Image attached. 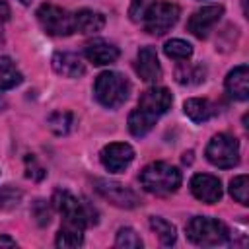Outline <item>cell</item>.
<instances>
[{"label":"cell","instance_id":"15","mask_svg":"<svg viewBox=\"0 0 249 249\" xmlns=\"http://www.w3.org/2000/svg\"><path fill=\"white\" fill-rule=\"evenodd\" d=\"M224 86H226V91L230 93V97H233L237 101H245L249 97V68H247V64H239L233 70H230Z\"/></svg>","mask_w":249,"mask_h":249},{"label":"cell","instance_id":"2","mask_svg":"<svg viewBox=\"0 0 249 249\" xmlns=\"http://www.w3.org/2000/svg\"><path fill=\"white\" fill-rule=\"evenodd\" d=\"M140 185L152 195H171L181 187V171L167 161H152L140 171Z\"/></svg>","mask_w":249,"mask_h":249},{"label":"cell","instance_id":"29","mask_svg":"<svg viewBox=\"0 0 249 249\" xmlns=\"http://www.w3.org/2000/svg\"><path fill=\"white\" fill-rule=\"evenodd\" d=\"M31 214L35 216V222L39 226H47L51 222V210H49V204L45 200H35L33 208H31Z\"/></svg>","mask_w":249,"mask_h":249},{"label":"cell","instance_id":"19","mask_svg":"<svg viewBox=\"0 0 249 249\" xmlns=\"http://www.w3.org/2000/svg\"><path fill=\"white\" fill-rule=\"evenodd\" d=\"M56 247H62V249H72V247H80L84 243V228L76 226V224H70V222H64L56 233V239H54Z\"/></svg>","mask_w":249,"mask_h":249},{"label":"cell","instance_id":"33","mask_svg":"<svg viewBox=\"0 0 249 249\" xmlns=\"http://www.w3.org/2000/svg\"><path fill=\"white\" fill-rule=\"evenodd\" d=\"M191 156H193V152H189V154H185V156H183V161H185V163H191V160H193Z\"/></svg>","mask_w":249,"mask_h":249},{"label":"cell","instance_id":"17","mask_svg":"<svg viewBox=\"0 0 249 249\" xmlns=\"http://www.w3.org/2000/svg\"><path fill=\"white\" fill-rule=\"evenodd\" d=\"M105 27V16L95 10H78L74 14V33L82 35H93Z\"/></svg>","mask_w":249,"mask_h":249},{"label":"cell","instance_id":"27","mask_svg":"<svg viewBox=\"0 0 249 249\" xmlns=\"http://www.w3.org/2000/svg\"><path fill=\"white\" fill-rule=\"evenodd\" d=\"M19 200H21V191H18L10 185L0 189V210H10V208L18 206Z\"/></svg>","mask_w":249,"mask_h":249},{"label":"cell","instance_id":"5","mask_svg":"<svg viewBox=\"0 0 249 249\" xmlns=\"http://www.w3.org/2000/svg\"><path fill=\"white\" fill-rule=\"evenodd\" d=\"M53 204L62 214L64 222L76 224L84 230L97 224V210L88 200L78 198L68 191H56L53 196Z\"/></svg>","mask_w":249,"mask_h":249},{"label":"cell","instance_id":"11","mask_svg":"<svg viewBox=\"0 0 249 249\" xmlns=\"http://www.w3.org/2000/svg\"><path fill=\"white\" fill-rule=\"evenodd\" d=\"M222 14H224V6H220V4L202 6L200 10L193 12V16L189 18V21H187V29H189L195 37L202 39V37H206L208 31L220 21Z\"/></svg>","mask_w":249,"mask_h":249},{"label":"cell","instance_id":"13","mask_svg":"<svg viewBox=\"0 0 249 249\" xmlns=\"http://www.w3.org/2000/svg\"><path fill=\"white\" fill-rule=\"evenodd\" d=\"M136 74L144 82H158L161 78V66L158 60V53L154 47H142L136 56Z\"/></svg>","mask_w":249,"mask_h":249},{"label":"cell","instance_id":"28","mask_svg":"<svg viewBox=\"0 0 249 249\" xmlns=\"http://www.w3.org/2000/svg\"><path fill=\"white\" fill-rule=\"evenodd\" d=\"M25 175H27L31 181H41V179H45V175H47L45 167L37 161V158H35L33 154H27V156H25Z\"/></svg>","mask_w":249,"mask_h":249},{"label":"cell","instance_id":"21","mask_svg":"<svg viewBox=\"0 0 249 249\" xmlns=\"http://www.w3.org/2000/svg\"><path fill=\"white\" fill-rule=\"evenodd\" d=\"M150 228L158 233V239L161 241V245L171 247L177 241V230L171 222H167L160 216H150Z\"/></svg>","mask_w":249,"mask_h":249},{"label":"cell","instance_id":"9","mask_svg":"<svg viewBox=\"0 0 249 249\" xmlns=\"http://www.w3.org/2000/svg\"><path fill=\"white\" fill-rule=\"evenodd\" d=\"M93 189L99 196H103L105 200H109L119 208H136L140 204L138 195L123 183L109 179H93Z\"/></svg>","mask_w":249,"mask_h":249},{"label":"cell","instance_id":"24","mask_svg":"<svg viewBox=\"0 0 249 249\" xmlns=\"http://www.w3.org/2000/svg\"><path fill=\"white\" fill-rule=\"evenodd\" d=\"M163 53L173 60H189L193 56V47L183 39H169L163 45Z\"/></svg>","mask_w":249,"mask_h":249},{"label":"cell","instance_id":"32","mask_svg":"<svg viewBox=\"0 0 249 249\" xmlns=\"http://www.w3.org/2000/svg\"><path fill=\"white\" fill-rule=\"evenodd\" d=\"M16 247L18 243H16V239H12V237H8V235H0V247Z\"/></svg>","mask_w":249,"mask_h":249},{"label":"cell","instance_id":"1","mask_svg":"<svg viewBox=\"0 0 249 249\" xmlns=\"http://www.w3.org/2000/svg\"><path fill=\"white\" fill-rule=\"evenodd\" d=\"M171 103H173V95L169 93L167 88H150V89H146L140 95L136 109L128 115L130 134L136 136V138L146 136L154 128L158 119L171 109Z\"/></svg>","mask_w":249,"mask_h":249},{"label":"cell","instance_id":"18","mask_svg":"<svg viewBox=\"0 0 249 249\" xmlns=\"http://www.w3.org/2000/svg\"><path fill=\"white\" fill-rule=\"evenodd\" d=\"M183 111L185 115L193 121V123H206L208 119H212L218 111L214 107V103H210L208 99H200V97H191L183 103Z\"/></svg>","mask_w":249,"mask_h":249},{"label":"cell","instance_id":"6","mask_svg":"<svg viewBox=\"0 0 249 249\" xmlns=\"http://www.w3.org/2000/svg\"><path fill=\"white\" fill-rule=\"evenodd\" d=\"M179 14H181V10H179L177 4L163 2V0H154V4L146 10L144 18L140 19V25L150 35H163L177 23Z\"/></svg>","mask_w":249,"mask_h":249},{"label":"cell","instance_id":"10","mask_svg":"<svg viewBox=\"0 0 249 249\" xmlns=\"http://www.w3.org/2000/svg\"><path fill=\"white\" fill-rule=\"evenodd\" d=\"M101 163L109 173H123L134 160V150L130 144L113 142L101 150Z\"/></svg>","mask_w":249,"mask_h":249},{"label":"cell","instance_id":"16","mask_svg":"<svg viewBox=\"0 0 249 249\" xmlns=\"http://www.w3.org/2000/svg\"><path fill=\"white\" fill-rule=\"evenodd\" d=\"M53 70L64 78H80L86 74V64L74 53H54L51 58Z\"/></svg>","mask_w":249,"mask_h":249},{"label":"cell","instance_id":"34","mask_svg":"<svg viewBox=\"0 0 249 249\" xmlns=\"http://www.w3.org/2000/svg\"><path fill=\"white\" fill-rule=\"evenodd\" d=\"M19 2H21V4H25V6H27V4H31V2H33V0H19Z\"/></svg>","mask_w":249,"mask_h":249},{"label":"cell","instance_id":"7","mask_svg":"<svg viewBox=\"0 0 249 249\" xmlns=\"http://www.w3.org/2000/svg\"><path fill=\"white\" fill-rule=\"evenodd\" d=\"M204 156L212 165L220 169H230L239 163V142L235 136L220 132L212 136V140L204 150Z\"/></svg>","mask_w":249,"mask_h":249},{"label":"cell","instance_id":"25","mask_svg":"<svg viewBox=\"0 0 249 249\" xmlns=\"http://www.w3.org/2000/svg\"><path fill=\"white\" fill-rule=\"evenodd\" d=\"M230 195L243 206L249 204V181L247 175H237L230 181Z\"/></svg>","mask_w":249,"mask_h":249},{"label":"cell","instance_id":"26","mask_svg":"<svg viewBox=\"0 0 249 249\" xmlns=\"http://www.w3.org/2000/svg\"><path fill=\"white\" fill-rule=\"evenodd\" d=\"M115 245L123 247V249H138V247H142V239L132 228H121L117 231Z\"/></svg>","mask_w":249,"mask_h":249},{"label":"cell","instance_id":"12","mask_svg":"<svg viewBox=\"0 0 249 249\" xmlns=\"http://www.w3.org/2000/svg\"><path fill=\"white\" fill-rule=\"evenodd\" d=\"M191 193L195 198H198L200 202L206 204H216L222 198V183L218 177L208 175V173H196L193 175L191 183Z\"/></svg>","mask_w":249,"mask_h":249},{"label":"cell","instance_id":"31","mask_svg":"<svg viewBox=\"0 0 249 249\" xmlns=\"http://www.w3.org/2000/svg\"><path fill=\"white\" fill-rule=\"evenodd\" d=\"M10 19V6L6 0H0V43L4 39V25Z\"/></svg>","mask_w":249,"mask_h":249},{"label":"cell","instance_id":"23","mask_svg":"<svg viewBox=\"0 0 249 249\" xmlns=\"http://www.w3.org/2000/svg\"><path fill=\"white\" fill-rule=\"evenodd\" d=\"M47 124H49V128H51L54 134L64 136V134L70 132V128H72V124H74V115H72L70 111H54L53 115H49Z\"/></svg>","mask_w":249,"mask_h":249},{"label":"cell","instance_id":"22","mask_svg":"<svg viewBox=\"0 0 249 249\" xmlns=\"http://www.w3.org/2000/svg\"><path fill=\"white\" fill-rule=\"evenodd\" d=\"M204 68L200 66V64H183L181 68H177V72H175V78H177V82L179 84H183V86H195V84H200V82H204Z\"/></svg>","mask_w":249,"mask_h":249},{"label":"cell","instance_id":"30","mask_svg":"<svg viewBox=\"0 0 249 249\" xmlns=\"http://www.w3.org/2000/svg\"><path fill=\"white\" fill-rule=\"evenodd\" d=\"M154 4V0H132L130 2V8H128V16L134 23H140V19L144 18L146 10Z\"/></svg>","mask_w":249,"mask_h":249},{"label":"cell","instance_id":"14","mask_svg":"<svg viewBox=\"0 0 249 249\" xmlns=\"http://www.w3.org/2000/svg\"><path fill=\"white\" fill-rule=\"evenodd\" d=\"M84 54H86V58H88L93 66H105V64H113V62L119 58L121 51H119V47H115V45L109 43V41L95 39V41H91V43L86 45Z\"/></svg>","mask_w":249,"mask_h":249},{"label":"cell","instance_id":"8","mask_svg":"<svg viewBox=\"0 0 249 249\" xmlns=\"http://www.w3.org/2000/svg\"><path fill=\"white\" fill-rule=\"evenodd\" d=\"M37 21L43 27L45 33L62 37L74 33V14L54 6V4H43L37 10Z\"/></svg>","mask_w":249,"mask_h":249},{"label":"cell","instance_id":"20","mask_svg":"<svg viewBox=\"0 0 249 249\" xmlns=\"http://www.w3.org/2000/svg\"><path fill=\"white\" fill-rule=\"evenodd\" d=\"M23 82V76L10 56H0V91L12 89Z\"/></svg>","mask_w":249,"mask_h":249},{"label":"cell","instance_id":"3","mask_svg":"<svg viewBox=\"0 0 249 249\" xmlns=\"http://www.w3.org/2000/svg\"><path fill=\"white\" fill-rule=\"evenodd\" d=\"M187 239L198 247H218L230 241V231L224 222L208 216H195L185 226Z\"/></svg>","mask_w":249,"mask_h":249},{"label":"cell","instance_id":"4","mask_svg":"<svg viewBox=\"0 0 249 249\" xmlns=\"http://www.w3.org/2000/svg\"><path fill=\"white\" fill-rule=\"evenodd\" d=\"M130 93V82L119 72H101L93 82V97L107 109L121 107Z\"/></svg>","mask_w":249,"mask_h":249}]
</instances>
